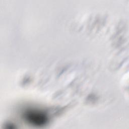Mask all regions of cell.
<instances>
[{"label":"cell","instance_id":"6da1fadb","mask_svg":"<svg viewBox=\"0 0 129 129\" xmlns=\"http://www.w3.org/2000/svg\"><path fill=\"white\" fill-rule=\"evenodd\" d=\"M24 116L28 122L37 126L43 125L48 121V118L45 114L37 110L28 111L25 113Z\"/></svg>","mask_w":129,"mask_h":129}]
</instances>
